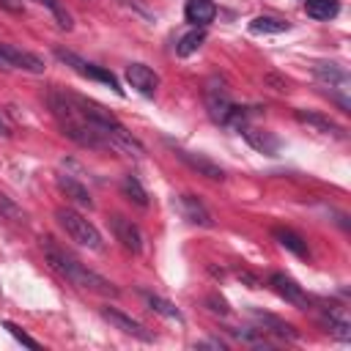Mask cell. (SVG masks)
Wrapping results in <instances>:
<instances>
[{"label":"cell","instance_id":"1","mask_svg":"<svg viewBox=\"0 0 351 351\" xmlns=\"http://www.w3.org/2000/svg\"><path fill=\"white\" fill-rule=\"evenodd\" d=\"M41 250H44V258H47V263L60 274V277H66L71 285H77V288H85V291H90V293H99V296H118L121 291L107 280V277H101V274H96V271H90L85 263H80L74 255H69L63 247H58L55 244V239H41Z\"/></svg>","mask_w":351,"mask_h":351},{"label":"cell","instance_id":"2","mask_svg":"<svg viewBox=\"0 0 351 351\" xmlns=\"http://www.w3.org/2000/svg\"><path fill=\"white\" fill-rule=\"evenodd\" d=\"M55 219H58V225L66 230V236L71 241H77V244H82L88 250H101V233H99V228L88 217H82L80 211L63 206V208L55 211Z\"/></svg>","mask_w":351,"mask_h":351},{"label":"cell","instance_id":"3","mask_svg":"<svg viewBox=\"0 0 351 351\" xmlns=\"http://www.w3.org/2000/svg\"><path fill=\"white\" fill-rule=\"evenodd\" d=\"M55 58H58L60 63H66L69 69H74L80 77H85V80H93V82H101V85H107L112 93L123 96V88L118 85V77H115L112 71H107L104 66L88 63V60H82L80 55H74V52H69V49H55Z\"/></svg>","mask_w":351,"mask_h":351},{"label":"cell","instance_id":"4","mask_svg":"<svg viewBox=\"0 0 351 351\" xmlns=\"http://www.w3.org/2000/svg\"><path fill=\"white\" fill-rule=\"evenodd\" d=\"M313 74H315L324 85H329V93H332V99L337 101V107H340L343 112H351V104H348V71H346L340 63L318 60V63L313 66Z\"/></svg>","mask_w":351,"mask_h":351},{"label":"cell","instance_id":"5","mask_svg":"<svg viewBox=\"0 0 351 351\" xmlns=\"http://www.w3.org/2000/svg\"><path fill=\"white\" fill-rule=\"evenodd\" d=\"M203 99H206V110H208V118H211L214 123H219V126H228V121H230V112H233V107H236V104L230 101L225 82H222V80H217V77H211V80L206 82Z\"/></svg>","mask_w":351,"mask_h":351},{"label":"cell","instance_id":"6","mask_svg":"<svg viewBox=\"0 0 351 351\" xmlns=\"http://www.w3.org/2000/svg\"><path fill=\"white\" fill-rule=\"evenodd\" d=\"M269 285H271V291H274L280 299H285V302L293 304L296 310H310V299H307V293L302 291V285H299L293 277H288V274H282V271H274V274H269Z\"/></svg>","mask_w":351,"mask_h":351},{"label":"cell","instance_id":"7","mask_svg":"<svg viewBox=\"0 0 351 351\" xmlns=\"http://www.w3.org/2000/svg\"><path fill=\"white\" fill-rule=\"evenodd\" d=\"M101 318L110 321L115 329H121L123 335H129L134 340H143V343H151L154 340V332L145 324H140L137 318H132V315H126V313H121L115 307H101Z\"/></svg>","mask_w":351,"mask_h":351},{"label":"cell","instance_id":"8","mask_svg":"<svg viewBox=\"0 0 351 351\" xmlns=\"http://www.w3.org/2000/svg\"><path fill=\"white\" fill-rule=\"evenodd\" d=\"M250 315H252L255 329H258L261 335H274V337H280V340H299V332H296L288 321H282V318H277V315H271V313H261V310H252Z\"/></svg>","mask_w":351,"mask_h":351},{"label":"cell","instance_id":"9","mask_svg":"<svg viewBox=\"0 0 351 351\" xmlns=\"http://www.w3.org/2000/svg\"><path fill=\"white\" fill-rule=\"evenodd\" d=\"M176 151V156L186 165V167H192L197 176H206V178H211V181H225V170L217 165V162H211L208 156H203V154H195V151H186V148H173Z\"/></svg>","mask_w":351,"mask_h":351},{"label":"cell","instance_id":"10","mask_svg":"<svg viewBox=\"0 0 351 351\" xmlns=\"http://www.w3.org/2000/svg\"><path fill=\"white\" fill-rule=\"evenodd\" d=\"M126 82L143 93V96H154L156 88H159V74L154 69H148L145 63H129L126 66Z\"/></svg>","mask_w":351,"mask_h":351},{"label":"cell","instance_id":"11","mask_svg":"<svg viewBox=\"0 0 351 351\" xmlns=\"http://www.w3.org/2000/svg\"><path fill=\"white\" fill-rule=\"evenodd\" d=\"M110 228H112V236H115L129 252H140V250H143V233H140V228H137L132 219L115 214V217H110Z\"/></svg>","mask_w":351,"mask_h":351},{"label":"cell","instance_id":"12","mask_svg":"<svg viewBox=\"0 0 351 351\" xmlns=\"http://www.w3.org/2000/svg\"><path fill=\"white\" fill-rule=\"evenodd\" d=\"M178 211H181V217L189 219L192 225H200V228H211V225H214L211 211H208V208L203 206V200L195 197V195H181V197H178Z\"/></svg>","mask_w":351,"mask_h":351},{"label":"cell","instance_id":"13","mask_svg":"<svg viewBox=\"0 0 351 351\" xmlns=\"http://www.w3.org/2000/svg\"><path fill=\"white\" fill-rule=\"evenodd\" d=\"M244 140L258 151V154H266V156H274L280 151V137L274 132H266V129H255V126H244L241 129Z\"/></svg>","mask_w":351,"mask_h":351},{"label":"cell","instance_id":"14","mask_svg":"<svg viewBox=\"0 0 351 351\" xmlns=\"http://www.w3.org/2000/svg\"><path fill=\"white\" fill-rule=\"evenodd\" d=\"M214 16H217V5L211 0H186V5H184V19L195 27L211 25Z\"/></svg>","mask_w":351,"mask_h":351},{"label":"cell","instance_id":"15","mask_svg":"<svg viewBox=\"0 0 351 351\" xmlns=\"http://www.w3.org/2000/svg\"><path fill=\"white\" fill-rule=\"evenodd\" d=\"M321 324L337 337V340H343V343H348L351 340V324H348V318L340 313V310H335V307H326L324 313H321Z\"/></svg>","mask_w":351,"mask_h":351},{"label":"cell","instance_id":"16","mask_svg":"<svg viewBox=\"0 0 351 351\" xmlns=\"http://www.w3.org/2000/svg\"><path fill=\"white\" fill-rule=\"evenodd\" d=\"M58 186H60V192H63L71 203H77V206H82V208H93L90 192H88L80 181H74L71 176H58Z\"/></svg>","mask_w":351,"mask_h":351},{"label":"cell","instance_id":"17","mask_svg":"<svg viewBox=\"0 0 351 351\" xmlns=\"http://www.w3.org/2000/svg\"><path fill=\"white\" fill-rule=\"evenodd\" d=\"M5 52H8V60L14 69H25V71H33V74H41L44 71V60L33 52H25V49H16L11 44H5Z\"/></svg>","mask_w":351,"mask_h":351},{"label":"cell","instance_id":"18","mask_svg":"<svg viewBox=\"0 0 351 351\" xmlns=\"http://www.w3.org/2000/svg\"><path fill=\"white\" fill-rule=\"evenodd\" d=\"M291 30V22L288 19H280V16H255L250 22V33L255 36H277V33H285Z\"/></svg>","mask_w":351,"mask_h":351},{"label":"cell","instance_id":"19","mask_svg":"<svg viewBox=\"0 0 351 351\" xmlns=\"http://www.w3.org/2000/svg\"><path fill=\"white\" fill-rule=\"evenodd\" d=\"M271 236L280 241V247H285V250L293 252L296 258H307V241H304L299 233H293L291 228H274Z\"/></svg>","mask_w":351,"mask_h":351},{"label":"cell","instance_id":"20","mask_svg":"<svg viewBox=\"0 0 351 351\" xmlns=\"http://www.w3.org/2000/svg\"><path fill=\"white\" fill-rule=\"evenodd\" d=\"M140 296H143V302L148 304V310H154L156 315H162V318H167V321H184L181 310H178L176 304H170L167 299H162V296H156V293H148V291H143Z\"/></svg>","mask_w":351,"mask_h":351},{"label":"cell","instance_id":"21","mask_svg":"<svg viewBox=\"0 0 351 351\" xmlns=\"http://www.w3.org/2000/svg\"><path fill=\"white\" fill-rule=\"evenodd\" d=\"M296 121H299V123H307V126H313V129H318V132H324V134H340V126H337L335 121H329L326 115H321V112L296 110Z\"/></svg>","mask_w":351,"mask_h":351},{"label":"cell","instance_id":"22","mask_svg":"<svg viewBox=\"0 0 351 351\" xmlns=\"http://www.w3.org/2000/svg\"><path fill=\"white\" fill-rule=\"evenodd\" d=\"M304 11H307L310 19L326 22V19L340 14V3L337 0H304Z\"/></svg>","mask_w":351,"mask_h":351},{"label":"cell","instance_id":"23","mask_svg":"<svg viewBox=\"0 0 351 351\" xmlns=\"http://www.w3.org/2000/svg\"><path fill=\"white\" fill-rule=\"evenodd\" d=\"M203 41H206V30H203V27H195V30H189V33H184V36L178 38L176 55H178V58H189L192 52H197V49L203 47Z\"/></svg>","mask_w":351,"mask_h":351},{"label":"cell","instance_id":"24","mask_svg":"<svg viewBox=\"0 0 351 351\" xmlns=\"http://www.w3.org/2000/svg\"><path fill=\"white\" fill-rule=\"evenodd\" d=\"M121 189H123V195L132 200V203H137V206H148V192L143 189V184L137 181V176H123V181H121Z\"/></svg>","mask_w":351,"mask_h":351},{"label":"cell","instance_id":"25","mask_svg":"<svg viewBox=\"0 0 351 351\" xmlns=\"http://www.w3.org/2000/svg\"><path fill=\"white\" fill-rule=\"evenodd\" d=\"M38 3L49 8V14L55 16V22H58V27H60V30H71V27H74L71 14H69V11L60 5V0H38Z\"/></svg>","mask_w":351,"mask_h":351},{"label":"cell","instance_id":"26","mask_svg":"<svg viewBox=\"0 0 351 351\" xmlns=\"http://www.w3.org/2000/svg\"><path fill=\"white\" fill-rule=\"evenodd\" d=\"M3 326H5V329H8L11 335H14V337H16V343H22V346H27V348H41V343H38V340H33L30 335H25V332H22V329H19L16 324H11V321H5Z\"/></svg>","mask_w":351,"mask_h":351},{"label":"cell","instance_id":"27","mask_svg":"<svg viewBox=\"0 0 351 351\" xmlns=\"http://www.w3.org/2000/svg\"><path fill=\"white\" fill-rule=\"evenodd\" d=\"M206 304H208V310H211V313H217V315H228V313H230L228 302H225L222 296H217V293L206 296Z\"/></svg>","mask_w":351,"mask_h":351},{"label":"cell","instance_id":"28","mask_svg":"<svg viewBox=\"0 0 351 351\" xmlns=\"http://www.w3.org/2000/svg\"><path fill=\"white\" fill-rule=\"evenodd\" d=\"M0 8L8 14H22L25 11V0H0Z\"/></svg>","mask_w":351,"mask_h":351},{"label":"cell","instance_id":"29","mask_svg":"<svg viewBox=\"0 0 351 351\" xmlns=\"http://www.w3.org/2000/svg\"><path fill=\"white\" fill-rule=\"evenodd\" d=\"M11 60H8V52H5V44H0V71H11Z\"/></svg>","mask_w":351,"mask_h":351},{"label":"cell","instance_id":"30","mask_svg":"<svg viewBox=\"0 0 351 351\" xmlns=\"http://www.w3.org/2000/svg\"><path fill=\"white\" fill-rule=\"evenodd\" d=\"M195 348H225L222 340H203V343H195Z\"/></svg>","mask_w":351,"mask_h":351},{"label":"cell","instance_id":"31","mask_svg":"<svg viewBox=\"0 0 351 351\" xmlns=\"http://www.w3.org/2000/svg\"><path fill=\"white\" fill-rule=\"evenodd\" d=\"M239 277H241V280H247V282H250V288H258V280H255L250 271H239Z\"/></svg>","mask_w":351,"mask_h":351},{"label":"cell","instance_id":"32","mask_svg":"<svg viewBox=\"0 0 351 351\" xmlns=\"http://www.w3.org/2000/svg\"><path fill=\"white\" fill-rule=\"evenodd\" d=\"M0 137H3V140H8V137H11V129L5 126V121H3V118H0Z\"/></svg>","mask_w":351,"mask_h":351}]
</instances>
